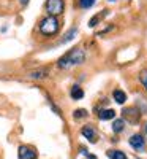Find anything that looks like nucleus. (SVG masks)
Segmentation results:
<instances>
[{"label":"nucleus","instance_id":"ddd939ff","mask_svg":"<svg viewBox=\"0 0 147 159\" xmlns=\"http://www.w3.org/2000/svg\"><path fill=\"white\" fill-rule=\"evenodd\" d=\"M46 73H48L46 70H36V72H32L29 76H30V78H35V80H38V78H44V76H46Z\"/></svg>","mask_w":147,"mask_h":159},{"label":"nucleus","instance_id":"20e7f679","mask_svg":"<svg viewBox=\"0 0 147 159\" xmlns=\"http://www.w3.org/2000/svg\"><path fill=\"white\" fill-rule=\"evenodd\" d=\"M19 159H36V153L33 148L30 147H25V145H22V147H19Z\"/></svg>","mask_w":147,"mask_h":159},{"label":"nucleus","instance_id":"aec40b11","mask_svg":"<svg viewBox=\"0 0 147 159\" xmlns=\"http://www.w3.org/2000/svg\"><path fill=\"white\" fill-rule=\"evenodd\" d=\"M145 132H147V124H145Z\"/></svg>","mask_w":147,"mask_h":159},{"label":"nucleus","instance_id":"f257e3e1","mask_svg":"<svg viewBox=\"0 0 147 159\" xmlns=\"http://www.w3.org/2000/svg\"><path fill=\"white\" fill-rule=\"evenodd\" d=\"M84 59H86L84 51H82L81 48H74V49H71L70 52H66L65 56H62L57 64H59L60 69H68V67H71V65L82 64Z\"/></svg>","mask_w":147,"mask_h":159},{"label":"nucleus","instance_id":"9b49d317","mask_svg":"<svg viewBox=\"0 0 147 159\" xmlns=\"http://www.w3.org/2000/svg\"><path fill=\"white\" fill-rule=\"evenodd\" d=\"M125 127V121L124 119H116L114 124H112V130L116 132V134H119V132H122Z\"/></svg>","mask_w":147,"mask_h":159},{"label":"nucleus","instance_id":"39448f33","mask_svg":"<svg viewBox=\"0 0 147 159\" xmlns=\"http://www.w3.org/2000/svg\"><path fill=\"white\" fill-rule=\"evenodd\" d=\"M139 116H141V113L136 108H125L124 110V118H127L130 123H138Z\"/></svg>","mask_w":147,"mask_h":159},{"label":"nucleus","instance_id":"9d476101","mask_svg":"<svg viewBox=\"0 0 147 159\" xmlns=\"http://www.w3.org/2000/svg\"><path fill=\"white\" fill-rule=\"evenodd\" d=\"M98 116H100V119L106 121V119H112V118L116 116V111H114V110H111V108H109V110H101Z\"/></svg>","mask_w":147,"mask_h":159},{"label":"nucleus","instance_id":"dca6fc26","mask_svg":"<svg viewBox=\"0 0 147 159\" xmlns=\"http://www.w3.org/2000/svg\"><path fill=\"white\" fill-rule=\"evenodd\" d=\"M76 34H78V29H71V30H70L68 34H66V35H65V38L62 40V42H68V40H73Z\"/></svg>","mask_w":147,"mask_h":159},{"label":"nucleus","instance_id":"7ed1b4c3","mask_svg":"<svg viewBox=\"0 0 147 159\" xmlns=\"http://www.w3.org/2000/svg\"><path fill=\"white\" fill-rule=\"evenodd\" d=\"M63 10H65L63 0H48V2H46V11L49 13V16L62 15Z\"/></svg>","mask_w":147,"mask_h":159},{"label":"nucleus","instance_id":"423d86ee","mask_svg":"<svg viewBox=\"0 0 147 159\" xmlns=\"http://www.w3.org/2000/svg\"><path fill=\"white\" fill-rule=\"evenodd\" d=\"M130 145L135 150H138V151H141V150H144V139H142V135H139V134H135V135H131V139H130Z\"/></svg>","mask_w":147,"mask_h":159},{"label":"nucleus","instance_id":"f3484780","mask_svg":"<svg viewBox=\"0 0 147 159\" xmlns=\"http://www.w3.org/2000/svg\"><path fill=\"white\" fill-rule=\"evenodd\" d=\"M93 3H95V0H79V5L82 8H90Z\"/></svg>","mask_w":147,"mask_h":159},{"label":"nucleus","instance_id":"2eb2a0df","mask_svg":"<svg viewBox=\"0 0 147 159\" xmlns=\"http://www.w3.org/2000/svg\"><path fill=\"white\" fill-rule=\"evenodd\" d=\"M139 80H141V84H142V86L145 88V91H147V70H142V72H141Z\"/></svg>","mask_w":147,"mask_h":159},{"label":"nucleus","instance_id":"f8f14e48","mask_svg":"<svg viewBox=\"0 0 147 159\" xmlns=\"http://www.w3.org/2000/svg\"><path fill=\"white\" fill-rule=\"evenodd\" d=\"M108 156H109L111 159H127V154H125L124 151H117V150L109 151V153H108Z\"/></svg>","mask_w":147,"mask_h":159},{"label":"nucleus","instance_id":"f03ea898","mask_svg":"<svg viewBox=\"0 0 147 159\" xmlns=\"http://www.w3.org/2000/svg\"><path fill=\"white\" fill-rule=\"evenodd\" d=\"M59 27H60V24H59V19L56 16H48L40 22V32L43 35H48V37L56 35L59 32Z\"/></svg>","mask_w":147,"mask_h":159},{"label":"nucleus","instance_id":"a211bd4d","mask_svg":"<svg viewBox=\"0 0 147 159\" xmlns=\"http://www.w3.org/2000/svg\"><path fill=\"white\" fill-rule=\"evenodd\" d=\"M86 115H87L86 110H76V111H74V118H76V119H78V118H84Z\"/></svg>","mask_w":147,"mask_h":159},{"label":"nucleus","instance_id":"6e6552de","mask_svg":"<svg viewBox=\"0 0 147 159\" xmlns=\"http://www.w3.org/2000/svg\"><path fill=\"white\" fill-rule=\"evenodd\" d=\"M112 96H114V100L117 102V103H125V100H127V94L124 91H120V89H116L114 92H112Z\"/></svg>","mask_w":147,"mask_h":159},{"label":"nucleus","instance_id":"0eeeda50","mask_svg":"<svg viewBox=\"0 0 147 159\" xmlns=\"http://www.w3.org/2000/svg\"><path fill=\"white\" fill-rule=\"evenodd\" d=\"M81 132H82V135H84L89 142H92V143H95V142H97V132L93 130L90 126H84Z\"/></svg>","mask_w":147,"mask_h":159},{"label":"nucleus","instance_id":"6ab92c4d","mask_svg":"<svg viewBox=\"0 0 147 159\" xmlns=\"http://www.w3.org/2000/svg\"><path fill=\"white\" fill-rule=\"evenodd\" d=\"M21 3H22V5H27V3H29V0H21Z\"/></svg>","mask_w":147,"mask_h":159},{"label":"nucleus","instance_id":"4468645a","mask_svg":"<svg viewBox=\"0 0 147 159\" xmlns=\"http://www.w3.org/2000/svg\"><path fill=\"white\" fill-rule=\"evenodd\" d=\"M104 15H106V11H104V13H101V15H97V16H93V18H92V19L89 21V25H90V27H93V25H97V22H98V21H100V19H101V18H103Z\"/></svg>","mask_w":147,"mask_h":159},{"label":"nucleus","instance_id":"1a4fd4ad","mask_svg":"<svg viewBox=\"0 0 147 159\" xmlns=\"http://www.w3.org/2000/svg\"><path fill=\"white\" fill-rule=\"evenodd\" d=\"M71 97H73L74 100L82 99V97H84V91H82V88H79V86H73V88H71Z\"/></svg>","mask_w":147,"mask_h":159}]
</instances>
